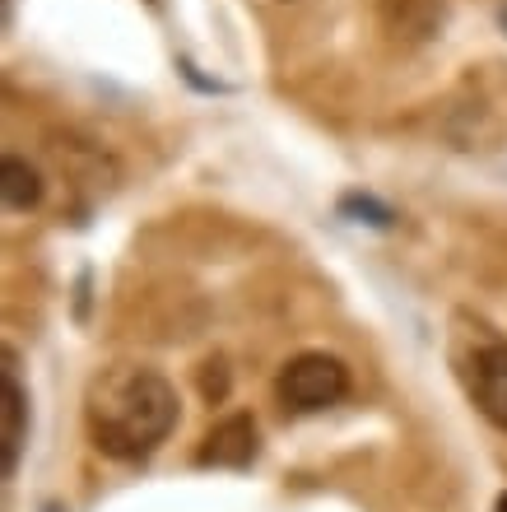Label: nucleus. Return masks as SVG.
Instances as JSON below:
<instances>
[{"instance_id":"1","label":"nucleus","mask_w":507,"mask_h":512,"mask_svg":"<svg viewBox=\"0 0 507 512\" xmlns=\"http://www.w3.org/2000/svg\"><path fill=\"white\" fill-rule=\"evenodd\" d=\"M84 424L103 457L140 461L173 433L177 391L145 364H117L98 373L84 396Z\"/></svg>"},{"instance_id":"2","label":"nucleus","mask_w":507,"mask_h":512,"mask_svg":"<svg viewBox=\"0 0 507 512\" xmlns=\"http://www.w3.org/2000/svg\"><path fill=\"white\" fill-rule=\"evenodd\" d=\"M447 364H452L456 382L466 391V401L494 429L507 433V340L494 326H484L480 317L456 312L452 336H447Z\"/></svg>"},{"instance_id":"3","label":"nucleus","mask_w":507,"mask_h":512,"mask_svg":"<svg viewBox=\"0 0 507 512\" xmlns=\"http://www.w3.org/2000/svg\"><path fill=\"white\" fill-rule=\"evenodd\" d=\"M275 396L289 415H317V410H331L349 396V368L335 359V354L307 350L294 354L289 364L280 368V382H275Z\"/></svg>"},{"instance_id":"4","label":"nucleus","mask_w":507,"mask_h":512,"mask_svg":"<svg viewBox=\"0 0 507 512\" xmlns=\"http://www.w3.org/2000/svg\"><path fill=\"white\" fill-rule=\"evenodd\" d=\"M28 438V391L19 382V354L5 350V368H0V475L10 480L19 466Z\"/></svg>"},{"instance_id":"5","label":"nucleus","mask_w":507,"mask_h":512,"mask_svg":"<svg viewBox=\"0 0 507 512\" xmlns=\"http://www.w3.org/2000/svg\"><path fill=\"white\" fill-rule=\"evenodd\" d=\"M196 461H201V466H214V471H242V466H252L256 461V419L252 415L219 419V424L205 433Z\"/></svg>"},{"instance_id":"6","label":"nucleus","mask_w":507,"mask_h":512,"mask_svg":"<svg viewBox=\"0 0 507 512\" xmlns=\"http://www.w3.org/2000/svg\"><path fill=\"white\" fill-rule=\"evenodd\" d=\"M42 191H47L42 187V173L28 159H19V154H5V159H0V201H5V210H14V215L38 210Z\"/></svg>"},{"instance_id":"7","label":"nucleus","mask_w":507,"mask_h":512,"mask_svg":"<svg viewBox=\"0 0 507 512\" xmlns=\"http://www.w3.org/2000/svg\"><path fill=\"white\" fill-rule=\"evenodd\" d=\"M382 19L396 38L424 42L428 33H438L442 24V0H387L382 5Z\"/></svg>"},{"instance_id":"8","label":"nucleus","mask_w":507,"mask_h":512,"mask_svg":"<svg viewBox=\"0 0 507 512\" xmlns=\"http://www.w3.org/2000/svg\"><path fill=\"white\" fill-rule=\"evenodd\" d=\"M345 210L349 215H368V224H377V229H391V210L387 205H377L373 196H345Z\"/></svg>"},{"instance_id":"9","label":"nucleus","mask_w":507,"mask_h":512,"mask_svg":"<svg viewBox=\"0 0 507 512\" xmlns=\"http://www.w3.org/2000/svg\"><path fill=\"white\" fill-rule=\"evenodd\" d=\"M201 391H205V401H224V396H228V368H224V359H210V364H205Z\"/></svg>"},{"instance_id":"10","label":"nucleus","mask_w":507,"mask_h":512,"mask_svg":"<svg viewBox=\"0 0 507 512\" xmlns=\"http://www.w3.org/2000/svg\"><path fill=\"white\" fill-rule=\"evenodd\" d=\"M498 512H507V494H498Z\"/></svg>"},{"instance_id":"11","label":"nucleus","mask_w":507,"mask_h":512,"mask_svg":"<svg viewBox=\"0 0 507 512\" xmlns=\"http://www.w3.org/2000/svg\"><path fill=\"white\" fill-rule=\"evenodd\" d=\"M503 28H507V10H503Z\"/></svg>"}]
</instances>
